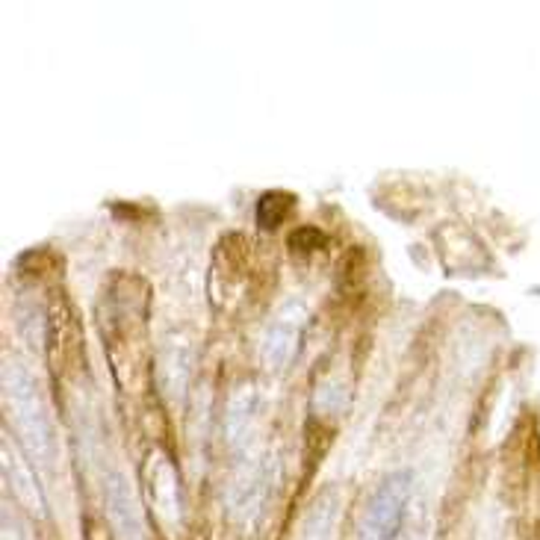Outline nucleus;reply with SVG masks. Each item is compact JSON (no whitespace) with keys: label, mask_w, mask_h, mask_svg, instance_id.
Listing matches in <instances>:
<instances>
[{"label":"nucleus","mask_w":540,"mask_h":540,"mask_svg":"<svg viewBox=\"0 0 540 540\" xmlns=\"http://www.w3.org/2000/svg\"><path fill=\"white\" fill-rule=\"evenodd\" d=\"M71 325H74V320H71V313H62V310H57L54 313V320H50V331H57V337H66V331H71ZM74 340H59V357L66 360L68 355H77L80 348H83V337H77V331L71 334Z\"/></svg>","instance_id":"423d86ee"},{"label":"nucleus","mask_w":540,"mask_h":540,"mask_svg":"<svg viewBox=\"0 0 540 540\" xmlns=\"http://www.w3.org/2000/svg\"><path fill=\"white\" fill-rule=\"evenodd\" d=\"M410 500V472H393L378 484L373 500L366 505L360 540H396L405 523Z\"/></svg>","instance_id":"f257e3e1"},{"label":"nucleus","mask_w":540,"mask_h":540,"mask_svg":"<svg viewBox=\"0 0 540 540\" xmlns=\"http://www.w3.org/2000/svg\"><path fill=\"white\" fill-rule=\"evenodd\" d=\"M107 502H110V517L115 526V535L119 540H145L142 532V520H140V508H136L130 487L122 479V475H112L107 484Z\"/></svg>","instance_id":"7ed1b4c3"},{"label":"nucleus","mask_w":540,"mask_h":540,"mask_svg":"<svg viewBox=\"0 0 540 540\" xmlns=\"http://www.w3.org/2000/svg\"><path fill=\"white\" fill-rule=\"evenodd\" d=\"M287 316L290 313H281V320L274 322L266 334V348H263V355H266V360H272V366H284V360H287L292 352L295 337H299V320L290 322Z\"/></svg>","instance_id":"20e7f679"},{"label":"nucleus","mask_w":540,"mask_h":540,"mask_svg":"<svg viewBox=\"0 0 540 540\" xmlns=\"http://www.w3.org/2000/svg\"><path fill=\"white\" fill-rule=\"evenodd\" d=\"M33 387L36 384L21 373L18 366H6V399H9V408H13L18 437L27 443V449L33 452L36 458L45 461L50 452V428Z\"/></svg>","instance_id":"f03ea898"},{"label":"nucleus","mask_w":540,"mask_h":540,"mask_svg":"<svg viewBox=\"0 0 540 540\" xmlns=\"http://www.w3.org/2000/svg\"><path fill=\"white\" fill-rule=\"evenodd\" d=\"M292 204H295V198L290 193H266L260 198V204H257V221L263 228L281 225V221L287 219V213L292 210Z\"/></svg>","instance_id":"39448f33"}]
</instances>
